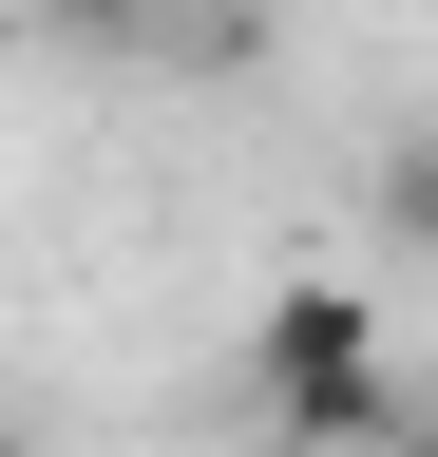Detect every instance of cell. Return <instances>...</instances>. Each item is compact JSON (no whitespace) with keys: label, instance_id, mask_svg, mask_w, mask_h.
Instances as JSON below:
<instances>
[{"label":"cell","instance_id":"cell-1","mask_svg":"<svg viewBox=\"0 0 438 457\" xmlns=\"http://www.w3.org/2000/svg\"><path fill=\"white\" fill-rule=\"evenodd\" d=\"M248 420L286 457H362L381 420H401V324H381V286H343V267L267 286L248 305Z\"/></svg>","mask_w":438,"mask_h":457},{"label":"cell","instance_id":"cell-2","mask_svg":"<svg viewBox=\"0 0 438 457\" xmlns=\"http://www.w3.org/2000/svg\"><path fill=\"white\" fill-rule=\"evenodd\" d=\"M381 228H401V248H438V134L381 153Z\"/></svg>","mask_w":438,"mask_h":457},{"label":"cell","instance_id":"cell-4","mask_svg":"<svg viewBox=\"0 0 438 457\" xmlns=\"http://www.w3.org/2000/svg\"><path fill=\"white\" fill-rule=\"evenodd\" d=\"M77 20H134V0H77Z\"/></svg>","mask_w":438,"mask_h":457},{"label":"cell","instance_id":"cell-3","mask_svg":"<svg viewBox=\"0 0 438 457\" xmlns=\"http://www.w3.org/2000/svg\"><path fill=\"white\" fill-rule=\"evenodd\" d=\"M0 457H38V420H20V400H0Z\"/></svg>","mask_w":438,"mask_h":457}]
</instances>
